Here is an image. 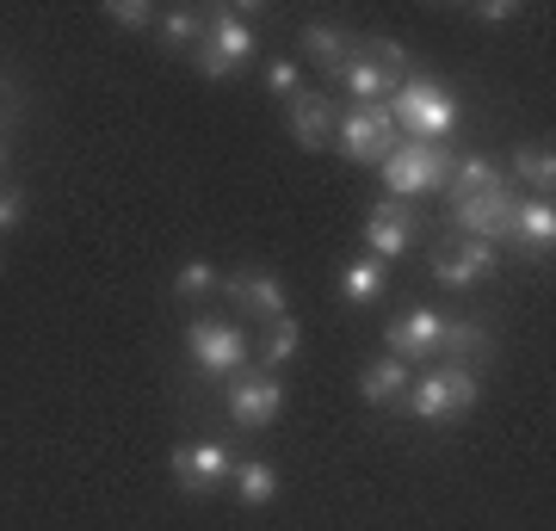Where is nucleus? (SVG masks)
Listing matches in <instances>:
<instances>
[{"label":"nucleus","instance_id":"nucleus-1","mask_svg":"<svg viewBox=\"0 0 556 531\" xmlns=\"http://www.w3.org/2000/svg\"><path fill=\"white\" fill-rule=\"evenodd\" d=\"M390 118H396L402 137H415V142H452L464 105H457V93L445 87V80L402 75V87L390 93Z\"/></svg>","mask_w":556,"mask_h":531},{"label":"nucleus","instance_id":"nucleus-2","mask_svg":"<svg viewBox=\"0 0 556 531\" xmlns=\"http://www.w3.org/2000/svg\"><path fill=\"white\" fill-rule=\"evenodd\" d=\"M477 395H482V383H477V371H470V365H445V371L415 377L402 402H408V414H415V420L439 427V420H457V414H470V408H477Z\"/></svg>","mask_w":556,"mask_h":531},{"label":"nucleus","instance_id":"nucleus-3","mask_svg":"<svg viewBox=\"0 0 556 531\" xmlns=\"http://www.w3.org/2000/svg\"><path fill=\"white\" fill-rule=\"evenodd\" d=\"M452 174V142H415L402 137L390 155H383V186L390 198H420V192H439Z\"/></svg>","mask_w":556,"mask_h":531},{"label":"nucleus","instance_id":"nucleus-4","mask_svg":"<svg viewBox=\"0 0 556 531\" xmlns=\"http://www.w3.org/2000/svg\"><path fill=\"white\" fill-rule=\"evenodd\" d=\"M260 50V31H254V20H241L236 7H217V13H211V25H204V38H199V50H192V56H199V68L211 80H229L241 68V62L254 56Z\"/></svg>","mask_w":556,"mask_h":531},{"label":"nucleus","instance_id":"nucleus-5","mask_svg":"<svg viewBox=\"0 0 556 531\" xmlns=\"http://www.w3.org/2000/svg\"><path fill=\"white\" fill-rule=\"evenodd\" d=\"M396 118H390V105H358L346 118H334V149L346 161H365V167H383V155L396 149Z\"/></svg>","mask_w":556,"mask_h":531},{"label":"nucleus","instance_id":"nucleus-6","mask_svg":"<svg viewBox=\"0 0 556 531\" xmlns=\"http://www.w3.org/2000/svg\"><path fill=\"white\" fill-rule=\"evenodd\" d=\"M514 211H519L514 186H489V192L457 198L452 204V229L464 241H501L507 229H514Z\"/></svg>","mask_w":556,"mask_h":531},{"label":"nucleus","instance_id":"nucleus-7","mask_svg":"<svg viewBox=\"0 0 556 531\" xmlns=\"http://www.w3.org/2000/svg\"><path fill=\"white\" fill-rule=\"evenodd\" d=\"M186 358H192L199 371L236 377L241 358H248V334L229 328V321H192V328H186Z\"/></svg>","mask_w":556,"mask_h":531},{"label":"nucleus","instance_id":"nucleus-8","mask_svg":"<svg viewBox=\"0 0 556 531\" xmlns=\"http://www.w3.org/2000/svg\"><path fill=\"white\" fill-rule=\"evenodd\" d=\"M285 408V383L273 371H236L229 377V420L236 427H273Z\"/></svg>","mask_w":556,"mask_h":531},{"label":"nucleus","instance_id":"nucleus-9","mask_svg":"<svg viewBox=\"0 0 556 531\" xmlns=\"http://www.w3.org/2000/svg\"><path fill=\"white\" fill-rule=\"evenodd\" d=\"M229 470H236V457L223 452V445H211V439H204V445H179L174 452V476H179V489L186 494H217L223 482H229Z\"/></svg>","mask_w":556,"mask_h":531},{"label":"nucleus","instance_id":"nucleus-10","mask_svg":"<svg viewBox=\"0 0 556 531\" xmlns=\"http://www.w3.org/2000/svg\"><path fill=\"white\" fill-rule=\"evenodd\" d=\"M439 328H445V315L439 309H408L402 315V321H390V358H402V365H408V358H433L439 353Z\"/></svg>","mask_w":556,"mask_h":531},{"label":"nucleus","instance_id":"nucleus-11","mask_svg":"<svg viewBox=\"0 0 556 531\" xmlns=\"http://www.w3.org/2000/svg\"><path fill=\"white\" fill-rule=\"evenodd\" d=\"M408 241H415V217L402 211L396 198H390V204H378V211L365 217V248H371V260L408 254Z\"/></svg>","mask_w":556,"mask_h":531},{"label":"nucleus","instance_id":"nucleus-12","mask_svg":"<svg viewBox=\"0 0 556 531\" xmlns=\"http://www.w3.org/2000/svg\"><path fill=\"white\" fill-rule=\"evenodd\" d=\"M495 241H464L457 236L452 254H439V278L452 285V291H470V285H482V278L495 273Z\"/></svg>","mask_w":556,"mask_h":531},{"label":"nucleus","instance_id":"nucleus-13","mask_svg":"<svg viewBox=\"0 0 556 531\" xmlns=\"http://www.w3.org/2000/svg\"><path fill=\"white\" fill-rule=\"evenodd\" d=\"M285 124H291L298 149H328V142H334V105L321 93H298L285 105Z\"/></svg>","mask_w":556,"mask_h":531},{"label":"nucleus","instance_id":"nucleus-14","mask_svg":"<svg viewBox=\"0 0 556 531\" xmlns=\"http://www.w3.org/2000/svg\"><path fill=\"white\" fill-rule=\"evenodd\" d=\"M229 296L248 315H260V321H278L285 315V278L278 273H236L229 278Z\"/></svg>","mask_w":556,"mask_h":531},{"label":"nucleus","instance_id":"nucleus-15","mask_svg":"<svg viewBox=\"0 0 556 531\" xmlns=\"http://www.w3.org/2000/svg\"><path fill=\"white\" fill-rule=\"evenodd\" d=\"M507 236H514L526 254H551V248H556V211H551V198H519L514 229H507Z\"/></svg>","mask_w":556,"mask_h":531},{"label":"nucleus","instance_id":"nucleus-16","mask_svg":"<svg viewBox=\"0 0 556 531\" xmlns=\"http://www.w3.org/2000/svg\"><path fill=\"white\" fill-rule=\"evenodd\" d=\"M408 383H415V377H408V365L383 353L378 365H365V377H358V395H365L371 408H390V402H402V395H408Z\"/></svg>","mask_w":556,"mask_h":531},{"label":"nucleus","instance_id":"nucleus-17","mask_svg":"<svg viewBox=\"0 0 556 531\" xmlns=\"http://www.w3.org/2000/svg\"><path fill=\"white\" fill-rule=\"evenodd\" d=\"M303 50H309V62H316L328 80H340V75H346V62L358 56L353 38H346V31H334V25H309V31H303Z\"/></svg>","mask_w":556,"mask_h":531},{"label":"nucleus","instance_id":"nucleus-18","mask_svg":"<svg viewBox=\"0 0 556 531\" xmlns=\"http://www.w3.org/2000/svg\"><path fill=\"white\" fill-rule=\"evenodd\" d=\"M340 80H346V93H353L358 105H390V93L402 87V80H396V75H383V68H378L371 56H353Z\"/></svg>","mask_w":556,"mask_h":531},{"label":"nucleus","instance_id":"nucleus-19","mask_svg":"<svg viewBox=\"0 0 556 531\" xmlns=\"http://www.w3.org/2000/svg\"><path fill=\"white\" fill-rule=\"evenodd\" d=\"M445 186H452V204L470 192H489V186H507L501 179V167L489 155H452V174H445Z\"/></svg>","mask_w":556,"mask_h":531},{"label":"nucleus","instance_id":"nucleus-20","mask_svg":"<svg viewBox=\"0 0 556 531\" xmlns=\"http://www.w3.org/2000/svg\"><path fill=\"white\" fill-rule=\"evenodd\" d=\"M383 285H390V273H383V260H371V254L340 266V296H346V303H378Z\"/></svg>","mask_w":556,"mask_h":531},{"label":"nucleus","instance_id":"nucleus-21","mask_svg":"<svg viewBox=\"0 0 556 531\" xmlns=\"http://www.w3.org/2000/svg\"><path fill=\"white\" fill-rule=\"evenodd\" d=\"M489 346H495V340H489L482 321H445V328H439V353H445V365H464V358L489 353Z\"/></svg>","mask_w":556,"mask_h":531},{"label":"nucleus","instance_id":"nucleus-22","mask_svg":"<svg viewBox=\"0 0 556 531\" xmlns=\"http://www.w3.org/2000/svg\"><path fill=\"white\" fill-rule=\"evenodd\" d=\"M229 489H236V501L241 507H266V501H273L278 494V470L273 464H236V470H229Z\"/></svg>","mask_w":556,"mask_h":531},{"label":"nucleus","instance_id":"nucleus-23","mask_svg":"<svg viewBox=\"0 0 556 531\" xmlns=\"http://www.w3.org/2000/svg\"><path fill=\"white\" fill-rule=\"evenodd\" d=\"M155 25H161V43L167 50H199V38H204L199 7H167V13H155Z\"/></svg>","mask_w":556,"mask_h":531},{"label":"nucleus","instance_id":"nucleus-24","mask_svg":"<svg viewBox=\"0 0 556 531\" xmlns=\"http://www.w3.org/2000/svg\"><path fill=\"white\" fill-rule=\"evenodd\" d=\"M514 174L526 179V186H538V198H551L556 155H551V149H538V142H519V149H514Z\"/></svg>","mask_w":556,"mask_h":531},{"label":"nucleus","instance_id":"nucleus-25","mask_svg":"<svg viewBox=\"0 0 556 531\" xmlns=\"http://www.w3.org/2000/svg\"><path fill=\"white\" fill-rule=\"evenodd\" d=\"M298 353H303V328L291 315H278L273 328H266V365H291Z\"/></svg>","mask_w":556,"mask_h":531},{"label":"nucleus","instance_id":"nucleus-26","mask_svg":"<svg viewBox=\"0 0 556 531\" xmlns=\"http://www.w3.org/2000/svg\"><path fill=\"white\" fill-rule=\"evenodd\" d=\"M174 291L186 296V303H192V296H211L217 291V266H211V260H186L179 278H174Z\"/></svg>","mask_w":556,"mask_h":531},{"label":"nucleus","instance_id":"nucleus-27","mask_svg":"<svg viewBox=\"0 0 556 531\" xmlns=\"http://www.w3.org/2000/svg\"><path fill=\"white\" fill-rule=\"evenodd\" d=\"M266 93L285 99V105L303 93V87H298V62H291V56H273V62H266Z\"/></svg>","mask_w":556,"mask_h":531},{"label":"nucleus","instance_id":"nucleus-28","mask_svg":"<svg viewBox=\"0 0 556 531\" xmlns=\"http://www.w3.org/2000/svg\"><path fill=\"white\" fill-rule=\"evenodd\" d=\"M105 20L124 25V31H149V25H155V7H142V0H112Z\"/></svg>","mask_w":556,"mask_h":531},{"label":"nucleus","instance_id":"nucleus-29","mask_svg":"<svg viewBox=\"0 0 556 531\" xmlns=\"http://www.w3.org/2000/svg\"><path fill=\"white\" fill-rule=\"evenodd\" d=\"M20 217H25V192L20 186H0V236H13Z\"/></svg>","mask_w":556,"mask_h":531},{"label":"nucleus","instance_id":"nucleus-30","mask_svg":"<svg viewBox=\"0 0 556 531\" xmlns=\"http://www.w3.org/2000/svg\"><path fill=\"white\" fill-rule=\"evenodd\" d=\"M470 13H477L482 25H507V20L519 13V7H514V0H482V7H470Z\"/></svg>","mask_w":556,"mask_h":531},{"label":"nucleus","instance_id":"nucleus-31","mask_svg":"<svg viewBox=\"0 0 556 531\" xmlns=\"http://www.w3.org/2000/svg\"><path fill=\"white\" fill-rule=\"evenodd\" d=\"M0 161H7V142H0Z\"/></svg>","mask_w":556,"mask_h":531}]
</instances>
